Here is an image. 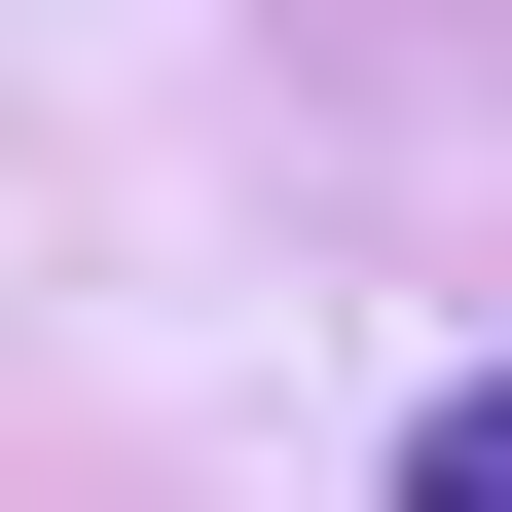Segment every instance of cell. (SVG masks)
Returning a JSON list of instances; mask_svg holds the SVG:
<instances>
[{
	"mask_svg": "<svg viewBox=\"0 0 512 512\" xmlns=\"http://www.w3.org/2000/svg\"><path fill=\"white\" fill-rule=\"evenodd\" d=\"M403 512H512V366H476V403H439V439H403Z\"/></svg>",
	"mask_w": 512,
	"mask_h": 512,
	"instance_id": "6da1fadb",
	"label": "cell"
}]
</instances>
